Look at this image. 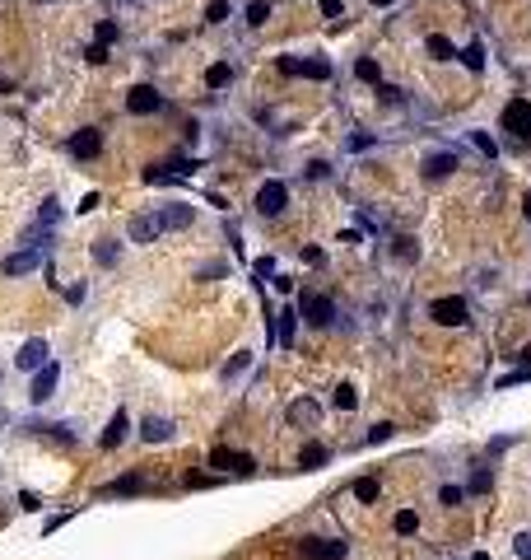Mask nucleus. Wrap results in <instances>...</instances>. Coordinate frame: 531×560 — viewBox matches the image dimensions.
<instances>
[{"label":"nucleus","instance_id":"nucleus-1","mask_svg":"<svg viewBox=\"0 0 531 560\" xmlns=\"http://www.w3.org/2000/svg\"><path fill=\"white\" fill-rule=\"evenodd\" d=\"M47 252H52V243H33V247H19V252H10V257L0 262V271L5 276H28V271H38L47 262Z\"/></svg>","mask_w":531,"mask_h":560},{"label":"nucleus","instance_id":"nucleus-2","mask_svg":"<svg viewBox=\"0 0 531 560\" xmlns=\"http://www.w3.org/2000/svg\"><path fill=\"white\" fill-rule=\"evenodd\" d=\"M285 75H303V79H331V61L326 56H280Z\"/></svg>","mask_w":531,"mask_h":560},{"label":"nucleus","instance_id":"nucleus-3","mask_svg":"<svg viewBox=\"0 0 531 560\" xmlns=\"http://www.w3.org/2000/svg\"><path fill=\"white\" fill-rule=\"evenodd\" d=\"M42 364H52V346H47L42 336H28L19 350H14V369H23V374H38Z\"/></svg>","mask_w":531,"mask_h":560},{"label":"nucleus","instance_id":"nucleus-4","mask_svg":"<svg viewBox=\"0 0 531 560\" xmlns=\"http://www.w3.org/2000/svg\"><path fill=\"white\" fill-rule=\"evenodd\" d=\"M159 108H164V94H159L154 84H135V89H126V112H135V117H154Z\"/></svg>","mask_w":531,"mask_h":560},{"label":"nucleus","instance_id":"nucleus-5","mask_svg":"<svg viewBox=\"0 0 531 560\" xmlns=\"http://www.w3.org/2000/svg\"><path fill=\"white\" fill-rule=\"evenodd\" d=\"M285 206H289V187L280 178H266L261 191H256V211H261V215H280Z\"/></svg>","mask_w":531,"mask_h":560},{"label":"nucleus","instance_id":"nucleus-6","mask_svg":"<svg viewBox=\"0 0 531 560\" xmlns=\"http://www.w3.org/2000/svg\"><path fill=\"white\" fill-rule=\"evenodd\" d=\"M503 131H518V140H531V103L527 99H513L508 108H503Z\"/></svg>","mask_w":531,"mask_h":560},{"label":"nucleus","instance_id":"nucleus-7","mask_svg":"<svg viewBox=\"0 0 531 560\" xmlns=\"http://www.w3.org/2000/svg\"><path fill=\"white\" fill-rule=\"evenodd\" d=\"M345 542H326V537H303L299 542V556L303 560H345Z\"/></svg>","mask_w":531,"mask_h":560},{"label":"nucleus","instance_id":"nucleus-8","mask_svg":"<svg viewBox=\"0 0 531 560\" xmlns=\"http://www.w3.org/2000/svg\"><path fill=\"white\" fill-rule=\"evenodd\" d=\"M56 383H61V364H56V359H52V364H42V369L33 374V383H28V397H33V402L42 406L47 397H52V392H56Z\"/></svg>","mask_w":531,"mask_h":560},{"label":"nucleus","instance_id":"nucleus-9","mask_svg":"<svg viewBox=\"0 0 531 560\" xmlns=\"http://www.w3.org/2000/svg\"><path fill=\"white\" fill-rule=\"evenodd\" d=\"M299 318H308V323L312 327H326V323H331V299H326V294H303V299H299Z\"/></svg>","mask_w":531,"mask_h":560},{"label":"nucleus","instance_id":"nucleus-10","mask_svg":"<svg viewBox=\"0 0 531 560\" xmlns=\"http://www.w3.org/2000/svg\"><path fill=\"white\" fill-rule=\"evenodd\" d=\"M429 313H433V323L438 327H457V323H466V299H433L429 303Z\"/></svg>","mask_w":531,"mask_h":560},{"label":"nucleus","instance_id":"nucleus-11","mask_svg":"<svg viewBox=\"0 0 531 560\" xmlns=\"http://www.w3.org/2000/svg\"><path fill=\"white\" fill-rule=\"evenodd\" d=\"M210 467H224V471H238V476H247V471H256L252 453H233V448H215L210 453Z\"/></svg>","mask_w":531,"mask_h":560},{"label":"nucleus","instance_id":"nucleus-12","mask_svg":"<svg viewBox=\"0 0 531 560\" xmlns=\"http://www.w3.org/2000/svg\"><path fill=\"white\" fill-rule=\"evenodd\" d=\"M159 215V229H187L191 220H196V206H187V201H173V206H164V211H154Z\"/></svg>","mask_w":531,"mask_h":560},{"label":"nucleus","instance_id":"nucleus-13","mask_svg":"<svg viewBox=\"0 0 531 560\" xmlns=\"http://www.w3.org/2000/svg\"><path fill=\"white\" fill-rule=\"evenodd\" d=\"M98 150H103V135L93 131V126H88V131H75V135H70V155H75V159H93Z\"/></svg>","mask_w":531,"mask_h":560},{"label":"nucleus","instance_id":"nucleus-14","mask_svg":"<svg viewBox=\"0 0 531 560\" xmlns=\"http://www.w3.org/2000/svg\"><path fill=\"white\" fill-rule=\"evenodd\" d=\"M126 234H131V243H154L164 229H159V215H135Z\"/></svg>","mask_w":531,"mask_h":560},{"label":"nucleus","instance_id":"nucleus-15","mask_svg":"<svg viewBox=\"0 0 531 560\" xmlns=\"http://www.w3.org/2000/svg\"><path fill=\"white\" fill-rule=\"evenodd\" d=\"M294 332H299V308H280L275 313V341L280 346H294Z\"/></svg>","mask_w":531,"mask_h":560},{"label":"nucleus","instance_id":"nucleus-16","mask_svg":"<svg viewBox=\"0 0 531 560\" xmlns=\"http://www.w3.org/2000/svg\"><path fill=\"white\" fill-rule=\"evenodd\" d=\"M126 430H131V415H126V411H117V415L108 420V430H103V439H98V444H103V448H122Z\"/></svg>","mask_w":531,"mask_h":560},{"label":"nucleus","instance_id":"nucleus-17","mask_svg":"<svg viewBox=\"0 0 531 560\" xmlns=\"http://www.w3.org/2000/svg\"><path fill=\"white\" fill-rule=\"evenodd\" d=\"M135 491H144V476H140V471H131V476H117V481H108L98 495H135Z\"/></svg>","mask_w":531,"mask_h":560},{"label":"nucleus","instance_id":"nucleus-18","mask_svg":"<svg viewBox=\"0 0 531 560\" xmlns=\"http://www.w3.org/2000/svg\"><path fill=\"white\" fill-rule=\"evenodd\" d=\"M140 435L149 439V444H164V439L173 435V420H164V415H149V420L140 425Z\"/></svg>","mask_w":531,"mask_h":560},{"label":"nucleus","instance_id":"nucleus-19","mask_svg":"<svg viewBox=\"0 0 531 560\" xmlns=\"http://www.w3.org/2000/svg\"><path fill=\"white\" fill-rule=\"evenodd\" d=\"M457 159L442 150V155H424V178H442V173H452Z\"/></svg>","mask_w":531,"mask_h":560},{"label":"nucleus","instance_id":"nucleus-20","mask_svg":"<svg viewBox=\"0 0 531 560\" xmlns=\"http://www.w3.org/2000/svg\"><path fill=\"white\" fill-rule=\"evenodd\" d=\"M321 462H326V444H303L299 467H303V471H312V467H321Z\"/></svg>","mask_w":531,"mask_h":560},{"label":"nucleus","instance_id":"nucleus-21","mask_svg":"<svg viewBox=\"0 0 531 560\" xmlns=\"http://www.w3.org/2000/svg\"><path fill=\"white\" fill-rule=\"evenodd\" d=\"M317 402H294L289 406V420H294V425H312V420H317Z\"/></svg>","mask_w":531,"mask_h":560},{"label":"nucleus","instance_id":"nucleus-22","mask_svg":"<svg viewBox=\"0 0 531 560\" xmlns=\"http://www.w3.org/2000/svg\"><path fill=\"white\" fill-rule=\"evenodd\" d=\"M354 75H359V79H368V84H377V79H382V70H377V61H373V56H359V61H354Z\"/></svg>","mask_w":531,"mask_h":560},{"label":"nucleus","instance_id":"nucleus-23","mask_svg":"<svg viewBox=\"0 0 531 560\" xmlns=\"http://www.w3.org/2000/svg\"><path fill=\"white\" fill-rule=\"evenodd\" d=\"M229 79H233V66H224V61H219V66H210V70H205V84H210V89H224Z\"/></svg>","mask_w":531,"mask_h":560},{"label":"nucleus","instance_id":"nucleus-24","mask_svg":"<svg viewBox=\"0 0 531 560\" xmlns=\"http://www.w3.org/2000/svg\"><path fill=\"white\" fill-rule=\"evenodd\" d=\"M247 364H252V355H247V350H238V355H233L229 364H224V383H233V379H238V374L247 369Z\"/></svg>","mask_w":531,"mask_h":560},{"label":"nucleus","instance_id":"nucleus-25","mask_svg":"<svg viewBox=\"0 0 531 560\" xmlns=\"http://www.w3.org/2000/svg\"><path fill=\"white\" fill-rule=\"evenodd\" d=\"M457 56H462V66H471V70H480V66H485V47H480V43L462 47V52H457Z\"/></svg>","mask_w":531,"mask_h":560},{"label":"nucleus","instance_id":"nucleus-26","mask_svg":"<svg viewBox=\"0 0 531 560\" xmlns=\"http://www.w3.org/2000/svg\"><path fill=\"white\" fill-rule=\"evenodd\" d=\"M336 406H341V411H354V406H359V392H354L350 383H341V388H336Z\"/></svg>","mask_w":531,"mask_h":560},{"label":"nucleus","instance_id":"nucleus-27","mask_svg":"<svg viewBox=\"0 0 531 560\" xmlns=\"http://www.w3.org/2000/svg\"><path fill=\"white\" fill-rule=\"evenodd\" d=\"M354 500H377V481H373V476H359V481H354Z\"/></svg>","mask_w":531,"mask_h":560},{"label":"nucleus","instance_id":"nucleus-28","mask_svg":"<svg viewBox=\"0 0 531 560\" xmlns=\"http://www.w3.org/2000/svg\"><path fill=\"white\" fill-rule=\"evenodd\" d=\"M429 56H438V61H447V56H457V52H452V43H447V38H442V33H433V38H429Z\"/></svg>","mask_w":531,"mask_h":560},{"label":"nucleus","instance_id":"nucleus-29","mask_svg":"<svg viewBox=\"0 0 531 560\" xmlns=\"http://www.w3.org/2000/svg\"><path fill=\"white\" fill-rule=\"evenodd\" d=\"M56 220H61V201L52 196V201H42V215H38V229H47V224H56Z\"/></svg>","mask_w":531,"mask_h":560},{"label":"nucleus","instance_id":"nucleus-30","mask_svg":"<svg viewBox=\"0 0 531 560\" xmlns=\"http://www.w3.org/2000/svg\"><path fill=\"white\" fill-rule=\"evenodd\" d=\"M266 19H270V0H256V5H247V23H252V28H256V23H266Z\"/></svg>","mask_w":531,"mask_h":560},{"label":"nucleus","instance_id":"nucleus-31","mask_svg":"<svg viewBox=\"0 0 531 560\" xmlns=\"http://www.w3.org/2000/svg\"><path fill=\"white\" fill-rule=\"evenodd\" d=\"M205 19L224 23V19H229V0H210V5H205Z\"/></svg>","mask_w":531,"mask_h":560},{"label":"nucleus","instance_id":"nucleus-32","mask_svg":"<svg viewBox=\"0 0 531 560\" xmlns=\"http://www.w3.org/2000/svg\"><path fill=\"white\" fill-rule=\"evenodd\" d=\"M415 527H420V514H415V509H401L396 514V532H415Z\"/></svg>","mask_w":531,"mask_h":560},{"label":"nucleus","instance_id":"nucleus-33","mask_svg":"<svg viewBox=\"0 0 531 560\" xmlns=\"http://www.w3.org/2000/svg\"><path fill=\"white\" fill-rule=\"evenodd\" d=\"M471 140H476V150H480V155H485V159H494V155H498V145H494V140H489L485 131H471Z\"/></svg>","mask_w":531,"mask_h":560},{"label":"nucleus","instance_id":"nucleus-34","mask_svg":"<svg viewBox=\"0 0 531 560\" xmlns=\"http://www.w3.org/2000/svg\"><path fill=\"white\" fill-rule=\"evenodd\" d=\"M93 257H98L103 267H112V262H117V243H98V247H93Z\"/></svg>","mask_w":531,"mask_h":560},{"label":"nucleus","instance_id":"nucleus-35","mask_svg":"<svg viewBox=\"0 0 531 560\" xmlns=\"http://www.w3.org/2000/svg\"><path fill=\"white\" fill-rule=\"evenodd\" d=\"M513 551H518L522 560H531V532H518V537H513Z\"/></svg>","mask_w":531,"mask_h":560},{"label":"nucleus","instance_id":"nucleus-36","mask_svg":"<svg viewBox=\"0 0 531 560\" xmlns=\"http://www.w3.org/2000/svg\"><path fill=\"white\" fill-rule=\"evenodd\" d=\"M387 439H392V425H387V420H382V425H373V430H368V444H387Z\"/></svg>","mask_w":531,"mask_h":560},{"label":"nucleus","instance_id":"nucleus-37","mask_svg":"<svg viewBox=\"0 0 531 560\" xmlns=\"http://www.w3.org/2000/svg\"><path fill=\"white\" fill-rule=\"evenodd\" d=\"M112 38H117V23H112V19H103V23H98V47H108Z\"/></svg>","mask_w":531,"mask_h":560},{"label":"nucleus","instance_id":"nucleus-38","mask_svg":"<svg viewBox=\"0 0 531 560\" xmlns=\"http://www.w3.org/2000/svg\"><path fill=\"white\" fill-rule=\"evenodd\" d=\"M321 14H326V19H341V14H345V0H321Z\"/></svg>","mask_w":531,"mask_h":560},{"label":"nucleus","instance_id":"nucleus-39","mask_svg":"<svg viewBox=\"0 0 531 560\" xmlns=\"http://www.w3.org/2000/svg\"><path fill=\"white\" fill-rule=\"evenodd\" d=\"M508 448H513V439H508V435H498V439H489V453H494V458H498V453H508Z\"/></svg>","mask_w":531,"mask_h":560},{"label":"nucleus","instance_id":"nucleus-40","mask_svg":"<svg viewBox=\"0 0 531 560\" xmlns=\"http://www.w3.org/2000/svg\"><path fill=\"white\" fill-rule=\"evenodd\" d=\"M438 500H442V504H462V491H457V486H442Z\"/></svg>","mask_w":531,"mask_h":560},{"label":"nucleus","instance_id":"nucleus-41","mask_svg":"<svg viewBox=\"0 0 531 560\" xmlns=\"http://www.w3.org/2000/svg\"><path fill=\"white\" fill-rule=\"evenodd\" d=\"M471 491H489V471H476V476H471Z\"/></svg>","mask_w":531,"mask_h":560},{"label":"nucleus","instance_id":"nucleus-42","mask_svg":"<svg viewBox=\"0 0 531 560\" xmlns=\"http://www.w3.org/2000/svg\"><path fill=\"white\" fill-rule=\"evenodd\" d=\"M522 379H527V369H513L508 379H498V388H513V383H522Z\"/></svg>","mask_w":531,"mask_h":560},{"label":"nucleus","instance_id":"nucleus-43","mask_svg":"<svg viewBox=\"0 0 531 560\" xmlns=\"http://www.w3.org/2000/svg\"><path fill=\"white\" fill-rule=\"evenodd\" d=\"M522 364H527V374H531V346H527V350H522Z\"/></svg>","mask_w":531,"mask_h":560},{"label":"nucleus","instance_id":"nucleus-44","mask_svg":"<svg viewBox=\"0 0 531 560\" xmlns=\"http://www.w3.org/2000/svg\"><path fill=\"white\" fill-rule=\"evenodd\" d=\"M373 5H382V10H387V5H396V0H373Z\"/></svg>","mask_w":531,"mask_h":560},{"label":"nucleus","instance_id":"nucleus-45","mask_svg":"<svg viewBox=\"0 0 531 560\" xmlns=\"http://www.w3.org/2000/svg\"><path fill=\"white\" fill-rule=\"evenodd\" d=\"M522 206H527V215H531V196H527V201H522Z\"/></svg>","mask_w":531,"mask_h":560},{"label":"nucleus","instance_id":"nucleus-46","mask_svg":"<svg viewBox=\"0 0 531 560\" xmlns=\"http://www.w3.org/2000/svg\"><path fill=\"white\" fill-rule=\"evenodd\" d=\"M33 5H47V0H33Z\"/></svg>","mask_w":531,"mask_h":560},{"label":"nucleus","instance_id":"nucleus-47","mask_svg":"<svg viewBox=\"0 0 531 560\" xmlns=\"http://www.w3.org/2000/svg\"><path fill=\"white\" fill-rule=\"evenodd\" d=\"M0 379H5V374H0Z\"/></svg>","mask_w":531,"mask_h":560}]
</instances>
